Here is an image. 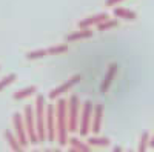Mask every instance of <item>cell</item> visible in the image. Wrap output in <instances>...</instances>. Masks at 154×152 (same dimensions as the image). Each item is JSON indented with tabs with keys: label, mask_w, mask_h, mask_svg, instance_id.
Segmentation results:
<instances>
[{
	"label": "cell",
	"mask_w": 154,
	"mask_h": 152,
	"mask_svg": "<svg viewBox=\"0 0 154 152\" xmlns=\"http://www.w3.org/2000/svg\"><path fill=\"white\" fill-rule=\"evenodd\" d=\"M22 115H23V123H25V129H26L29 143H32V145L38 143L37 132H35V120H34V108H32V105L25 106Z\"/></svg>",
	"instance_id": "5b68a950"
},
{
	"label": "cell",
	"mask_w": 154,
	"mask_h": 152,
	"mask_svg": "<svg viewBox=\"0 0 154 152\" xmlns=\"http://www.w3.org/2000/svg\"><path fill=\"white\" fill-rule=\"evenodd\" d=\"M117 71H119V65H117V63H109V65H108L106 74H105L103 80H102V83H100V92L102 94H106L109 91V88H111V85L114 82V77H116V74H117Z\"/></svg>",
	"instance_id": "30bf717a"
},
{
	"label": "cell",
	"mask_w": 154,
	"mask_h": 152,
	"mask_svg": "<svg viewBox=\"0 0 154 152\" xmlns=\"http://www.w3.org/2000/svg\"><path fill=\"white\" fill-rule=\"evenodd\" d=\"M148 148H149V134L145 131L142 135H140V140H139L137 149H139V152H145Z\"/></svg>",
	"instance_id": "7402d4cb"
},
{
	"label": "cell",
	"mask_w": 154,
	"mask_h": 152,
	"mask_svg": "<svg viewBox=\"0 0 154 152\" xmlns=\"http://www.w3.org/2000/svg\"><path fill=\"white\" fill-rule=\"evenodd\" d=\"M103 112H105V106H103V103H94L93 117H91V131H93L94 134H99L100 129H102Z\"/></svg>",
	"instance_id": "9c48e42d"
},
{
	"label": "cell",
	"mask_w": 154,
	"mask_h": 152,
	"mask_svg": "<svg viewBox=\"0 0 154 152\" xmlns=\"http://www.w3.org/2000/svg\"><path fill=\"white\" fill-rule=\"evenodd\" d=\"M112 151H117V152H119V151H122V148H119V146H114V148H112Z\"/></svg>",
	"instance_id": "d4e9b609"
},
{
	"label": "cell",
	"mask_w": 154,
	"mask_h": 152,
	"mask_svg": "<svg viewBox=\"0 0 154 152\" xmlns=\"http://www.w3.org/2000/svg\"><path fill=\"white\" fill-rule=\"evenodd\" d=\"M82 101L77 94H71L66 100V114H68V131L77 132L79 129V117H80Z\"/></svg>",
	"instance_id": "3957f363"
},
{
	"label": "cell",
	"mask_w": 154,
	"mask_h": 152,
	"mask_svg": "<svg viewBox=\"0 0 154 152\" xmlns=\"http://www.w3.org/2000/svg\"><path fill=\"white\" fill-rule=\"evenodd\" d=\"M68 51V45L66 43H62V45H54V46H49L46 48V52L48 55H60L63 52Z\"/></svg>",
	"instance_id": "d6986e66"
},
{
	"label": "cell",
	"mask_w": 154,
	"mask_h": 152,
	"mask_svg": "<svg viewBox=\"0 0 154 152\" xmlns=\"http://www.w3.org/2000/svg\"><path fill=\"white\" fill-rule=\"evenodd\" d=\"M5 140H6L8 146L11 148V151L19 152V151H23V149H25V148L20 145V142L17 140V137L14 135V132H11L9 129H6V131H5Z\"/></svg>",
	"instance_id": "2e32d148"
},
{
	"label": "cell",
	"mask_w": 154,
	"mask_h": 152,
	"mask_svg": "<svg viewBox=\"0 0 154 152\" xmlns=\"http://www.w3.org/2000/svg\"><path fill=\"white\" fill-rule=\"evenodd\" d=\"M117 25H119V20H116V19H106L103 20L102 23L96 25V28L99 32H105V31H109L112 28H117Z\"/></svg>",
	"instance_id": "ac0fdd59"
},
{
	"label": "cell",
	"mask_w": 154,
	"mask_h": 152,
	"mask_svg": "<svg viewBox=\"0 0 154 152\" xmlns=\"http://www.w3.org/2000/svg\"><path fill=\"white\" fill-rule=\"evenodd\" d=\"M37 92V86H28V88H23V89H19L17 92H14V95H12V98L14 100H25L28 98L31 95H34Z\"/></svg>",
	"instance_id": "e0dca14e"
},
{
	"label": "cell",
	"mask_w": 154,
	"mask_h": 152,
	"mask_svg": "<svg viewBox=\"0 0 154 152\" xmlns=\"http://www.w3.org/2000/svg\"><path fill=\"white\" fill-rule=\"evenodd\" d=\"M112 14L117 17V19H122V20H126V22H134L137 20V14L133 11V9H128V8H123V6H116Z\"/></svg>",
	"instance_id": "5bb4252c"
},
{
	"label": "cell",
	"mask_w": 154,
	"mask_h": 152,
	"mask_svg": "<svg viewBox=\"0 0 154 152\" xmlns=\"http://www.w3.org/2000/svg\"><path fill=\"white\" fill-rule=\"evenodd\" d=\"M123 0H106L105 2V5L106 6H109V8H114V6H117L119 3H122Z\"/></svg>",
	"instance_id": "603a6c76"
},
{
	"label": "cell",
	"mask_w": 154,
	"mask_h": 152,
	"mask_svg": "<svg viewBox=\"0 0 154 152\" xmlns=\"http://www.w3.org/2000/svg\"><path fill=\"white\" fill-rule=\"evenodd\" d=\"M12 126H14V135L17 137V140L20 142V145L23 148H26L29 145V140H28L26 129H25L23 115L20 112H14V114H12Z\"/></svg>",
	"instance_id": "52a82bcc"
},
{
	"label": "cell",
	"mask_w": 154,
	"mask_h": 152,
	"mask_svg": "<svg viewBox=\"0 0 154 152\" xmlns=\"http://www.w3.org/2000/svg\"><path fill=\"white\" fill-rule=\"evenodd\" d=\"M48 52H46V48H42V49H34V51H29L26 54V58L28 60H38V58H43L46 57Z\"/></svg>",
	"instance_id": "44dd1931"
},
{
	"label": "cell",
	"mask_w": 154,
	"mask_h": 152,
	"mask_svg": "<svg viewBox=\"0 0 154 152\" xmlns=\"http://www.w3.org/2000/svg\"><path fill=\"white\" fill-rule=\"evenodd\" d=\"M68 145H69V152H89L91 146L86 142H82L77 137H68Z\"/></svg>",
	"instance_id": "4fadbf2b"
},
{
	"label": "cell",
	"mask_w": 154,
	"mask_h": 152,
	"mask_svg": "<svg viewBox=\"0 0 154 152\" xmlns=\"http://www.w3.org/2000/svg\"><path fill=\"white\" fill-rule=\"evenodd\" d=\"M34 120H35V132L38 143L46 142V131H45V112H46V98L42 94L35 95L34 101Z\"/></svg>",
	"instance_id": "7a4b0ae2"
},
{
	"label": "cell",
	"mask_w": 154,
	"mask_h": 152,
	"mask_svg": "<svg viewBox=\"0 0 154 152\" xmlns=\"http://www.w3.org/2000/svg\"><path fill=\"white\" fill-rule=\"evenodd\" d=\"M149 148L154 149V134H152V137H149Z\"/></svg>",
	"instance_id": "cb8c5ba5"
},
{
	"label": "cell",
	"mask_w": 154,
	"mask_h": 152,
	"mask_svg": "<svg viewBox=\"0 0 154 152\" xmlns=\"http://www.w3.org/2000/svg\"><path fill=\"white\" fill-rule=\"evenodd\" d=\"M16 80H17V74H16V72H11V74L5 75V77L0 80V92H2L3 89H6V88H8L9 85H12Z\"/></svg>",
	"instance_id": "ffe728a7"
},
{
	"label": "cell",
	"mask_w": 154,
	"mask_h": 152,
	"mask_svg": "<svg viewBox=\"0 0 154 152\" xmlns=\"http://www.w3.org/2000/svg\"><path fill=\"white\" fill-rule=\"evenodd\" d=\"M86 143L91 146V148H108L111 145V140L108 137H100V135H93V137H88Z\"/></svg>",
	"instance_id": "9a60e30c"
},
{
	"label": "cell",
	"mask_w": 154,
	"mask_h": 152,
	"mask_svg": "<svg viewBox=\"0 0 154 152\" xmlns=\"http://www.w3.org/2000/svg\"><path fill=\"white\" fill-rule=\"evenodd\" d=\"M106 19H109V16L106 14V12H99V14L88 16V17H85V19H82L79 22V28H93V26L102 23V22L106 20Z\"/></svg>",
	"instance_id": "8fae6325"
},
{
	"label": "cell",
	"mask_w": 154,
	"mask_h": 152,
	"mask_svg": "<svg viewBox=\"0 0 154 152\" xmlns=\"http://www.w3.org/2000/svg\"><path fill=\"white\" fill-rule=\"evenodd\" d=\"M80 80H82V75H80V74H74V75H71L68 80H65L63 83H60L59 86H56L54 89H51L49 94H48V98H49V100H56V98L62 97L65 92H69L75 85H79Z\"/></svg>",
	"instance_id": "8992f818"
},
{
	"label": "cell",
	"mask_w": 154,
	"mask_h": 152,
	"mask_svg": "<svg viewBox=\"0 0 154 152\" xmlns=\"http://www.w3.org/2000/svg\"><path fill=\"white\" fill-rule=\"evenodd\" d=\"M94 34V31L91 28H79L77 31H72L66 35V42L72 43V42H79V40H86V39H91Z\"/></svg>",
	"instance_id": "7c38bea8"
},
{
	"label": "cell",
	"mask_w": 154,
	"mask_h": 152,
	"mask_svg": "<svg viewBox=\"0 0 154 152\" xmlns=\"http://www.w3.org/2000/svg\"><path fill=\"white\" fill-rule=\"evenodd\" d=\"M45 131H46V142H56V112H54L53 103L46 105Z\"/></svg>",
	"instance_id": "ba28073f"
},
{
	"label": "cell",
	"mask_w": 154,
	"mask_h": 152,
	"mask_svg": "<svg viewBox=\"0 0 154 152\" xmlns=\"http://www.w3.org/2000/svg\"><path fill=\"white\" fill-rule=\"evenodd\" d=\"M94 103L91 100H85L80 108V117H79V134L80 137H88L91 131V117H93Z\"/></svg>",
	"instance_id": "277c9868"
},
{
	"label": "cell",
	"mask_w": 154,
	"mask_h": 152,
	"mask_svg": "<svg viewBox=\"0 0 154 152\" xmlns=\"http://www.w3.org/2000/svg\"><path fill=\"white\" fill-rule=\"evenodd\" d=\"M56 112V142L59 146L68 145V114H66V100L65 98H56L54 105Z\"/></svg>",
	"instance_id": "6da1fadb"
}]
</instances>
